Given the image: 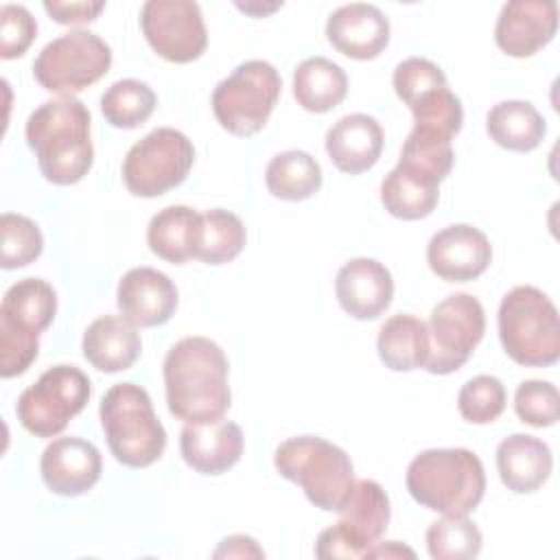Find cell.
I'll return each instance as SVG.
<instances>
[{"label":"cell","mask_w":560,"mask_h":560,"mask_svg":"<svg viewBox=\"0 0 560 560\" xmlns=\"http://www.w3.org/2000/svg\"><path fill=\"white\" fill-rule=\"evenodd\" d=\"M492 260L488 236L468 225L455 223L435 232L427 245L431 271L446 282H468L479 278Z\"/></svg>","instance_id":"cell-14"},{"label":"cell","mask_w":560,"mask_h":560,"mask_svg":"<svg viewBox=\"0 0 560 560\" xmlns=\"http://www.w3.org/2000/svg\"><path fill=\"white\" fill-rule=\"evenodd\" d=\"M158 103L149 83L138 79H120L101 96V112L116 129H136L149 120Z\"/></svg>","instance_id":"cell-31"},{"label":"cell","mask_w":560,"mask_h":560,"mask_svg":"<svg viewBox=\"0 0 560 560\" xmlns=\"http://www.w3.org/2000/svg\"><path fill=\"white\" fill-rule=\"evenodd\" d=\"M98 416L107 446L122 466L147 468L162 457L166 431L144 387L136 383L109 387L101 400Z\"/></svg>","instance_id":"cell-4"},{"label":"cell","mask_w":560,"mask_h":560,"mask_svg":"<svg viewBox=\"0 0 560 560\" xmlns=\"http://www.w3.org/2000/svg\"><path fill=\"white\" fill-rule=\"evenodd\" d=\"M440 199V182L396 164L381 182V203L402 221L429 217Z\"/></svg>","instance_id":"cell-28"},{"label":"cell","mask_w":560,"mask_h":560,"mask_svg":"<svg viewBox=\"0 0 560 560\" xmlns=\"http://www.w3.org/2000/svg\"><path fill=\"white\" fill-rule=\"evenodd\" d=\"M90 378L74 365L48 368L15 405L20 424L37 438L59 435L90 400Z\"/></svg>","instance_id":"cell-11"},{"label":"cell","mask_w":560,"mask_h":560,"mask_svg":"<svg viewBox=\"0 0 560 560\" xmlns=\"http://www.w3.org/2000/svg\"><path fill=\"white\" fill-rule=\"evenodd\" d=\"M315 556L322 558V560H332V558H348V560H352V558H363V551L350 538V534L337 523V525L324 529L317 536Z\"/></svg>","instance_id":"cell-41"},{"label":"cell","mask_w":560,"mask_h":560,"mask_svg":"<svg viewBox=\"0 0 560 560\" xmlns=\"http://www.w3.org/2000/svg\"><path fill=\"white\" fill-rule=\"evenodd\" d=\"M273 464L284 479L298 483L306 499L324 512H337L354 486L350 455L319 435L284 440L276 448Z\"/></svg>","instance_id":"cell-5"},{"label":"cell","mask_w":560,"mask_h":560,"mask_svg":"<svg viewBox=\"0 0 560 560\" xmlns=\"http://www.w3.org/2000/svg\"><path fill=\"white\" fill-rule=\"evenodd\" d=\"M168 411L186 424L221 420L230 407L228 359L208 337H184L164 357Z\"/></svg>","instance_id":"cell-1"},{"label":"cell","mask_w":560,"mask_h":560,"mask_svg":"<svg viewBox=\"0 0 560 560\" xmlns=\"http://www.w3.org/2000/svg\"><path fill=\"white\" fill-rule=\"evenodd\" d=\"M140 26L149 46L173 63H190L208 46L203 15L192 0H149L142 4Z\"/></svg>","instance_id":"cell-13"},{"label":"cell","mask_w":560,"mask_h":560,"mask_svg":"<svg viewBox=\"0 0 560 560\" xmlns=\"http://www.w3.org/2000/svg\"><path fill=\"white\" fill-rule=\"evenodd\" d=\"M265 551L258 547V542L245 534H234L221 540V545L214 551V558H262Z\"/></svg>","instance_id":"cell-43"},{"label":"cell","mask_w":560,"mask_h":560,"mask_svg":"<svg viewBox=\"0 0 560 560\" xmlns=\"http://www.w3.org/2000/svg\"><path fill=\"white\" fill-rule=\"evenodd\" d=\"M37 35V22L22 4H4L0 9V57H22Z\"/></svg>","instance_id":"cell-40"},{"label":"cell","mask_w":560,"mask_h":560,"mask_svg":"<svg viewBox=\"0 0 560 560\" xmlns=\"http://www.w3.org/2000/svg\"><path fill=\"white\" fill-rule=\"evenodd\" d=\"M26 144L42 175L57 186L81 182L94 162L90 112L74 96L44 101L26 120Z\"/></svg>","instance_id":"cell-2"},{"label":"cell","mask_w":560,"mask_h":560,"mask_svg":"<svg viewBox=\"0 0 560 560\" xmlns=\"http://www.w3.org/2000/svg\"><path fill=\"white\" fill-rule=\"evenodd\" d=\"M184 462L201 475H221L243 455V431L232 420L186 424L179 433Z\"/></svg>","instance_id":"cell-20"},{"label":"cell","mask_w":560,"mask_h":560,"mask_svg":"<svg viewBox=\"0 0 560 560\" xmlns=\"http://www.w3.org/2000/svg\"><path fill=\"white\" fill-rule=\"evenodd\" d=\"M486 131L499 147L527 153L542 142L547 125L529 101H501L488 112Z\"/></svg>","instance_id":"cell-27"},{"label":"cell","mask_w":560,"mask_h":560,"mask_svg":"<svg viewBox=\"0 0 560 560\" xmlns=\"http://www.w3.org/2000/svg\"><path fill=\"white\" fill-rule=\"evenodd\" d=\"M326 37L337 52L350 59L368 61L387 48L389 20L374 4L350 2L328 15Z\"/></svg>","instance_id":"cell-18"},{"label":"cell","mask_w":560,"mask_h":560,"mask_svg":"<svg viewBox=\"0 0 560 560\" xmlns=\"http://www.w3.org/2000/svg\"><path fill=\"white\" fill-rule=\"evenodd\" d=\"M383 129L374 116L348 114L326 131L330 162L348 175L370 171L383 153Z\"/></svg>","instance_id":"cell-21"},{"label":"cell","mask_w":560,"mask_h":560,"mask_svg":"<svg viewBox=\"0 0 560 560\" xmlns=\"http://www.w3.org/2000/svg\"><path fill=\"white\" fill-rule=\"evenodd\" d=\"M203 238V217L188 206H166L151 217L147 228L149 249L173 265L197 258Z\"/></svg>","instance_id":"cell-24"},{"label":"cell","mask_w":560,"mask_h":560,"mask_svg":"<svg viewBox=\"0 0 560 560\" xmlns=\"http://www.w3.org/2000/svg\"><path fill=\"white\" fill-rule=\"evenodd\" d=\"M44 252V236L35 221L24 214L4 212L0 217V265L18 269L35 262Z\"/></svg>","instance_id":"cell-35"},{"label":"cell","mask_w":560,"mask_h":560,"mask_svg":"<svg viewBox=\"0 0 560 560\" xmlns=\"http://www.w3.org/2000/svg\"><path fill=\"white\" fill-rule=\"evenodd\" d=\"M337 512L339 525L359 545L363 558L370 551V547L376 545L378 538L385 534L392 516L387 492L378 481L372 479L354 481L346 503Z\"/></svg>","instance_id":"cell-25"},{"label":"cell","mask_w":560,"mask_h":560,"mask_svg":"<svg viewBox=\"0 0 560 560\" xmlns=\"http://www.w3.org/2000/svg\"><path fill=\"white\" fill-rule=\"evenodd\" d=\"M453 160L455 153L451 147V138L438 131L413 127L400 149L398 164L435 182H442L451 173Z\"/></svg>","instance_id":"cell-32"},{"label":"cell","mask_w":560,"mask_h":560,"mask_svg":"<svg viewBox=\"0 0 560 560\" xmlns=\"http://www.w3.org/2000/svg\"><path fill=\"white\" fill-rule=\"evenodd\" d=\"M558 28L553 0H512L501 7L494 24V42L510 57H532L545 48Z\"/></svg>","instance_id":"cell-16"},{"label":"cell","mask_w":560,"mask_h":560,"mask_svg":"<svg viewBox=\"0 0 560 560\" xmlns=\"http://www.w3.org/2000/svg\"><path fill=\"white\" fill-rule=\"evenodd\" d=\"M81 348L88 363L114 374L129 370L138 361L142 341L131 322L118 315H103L85 328Z\"/></svg>","instance_id":"cell-23"},{"label":"cell","mask_w":560,"mask_h":560,"mask_svg":"<svg viewBox=\"0 0 560 560\" xmlns=\"http://www.w3.org/2000/svg\"><path fill=\"white\" fill-rule=\"evenodd\" d=\"M192 162V142L173 127H158L127 151L122 182L136 197H160L188 177Z\"/></svg>","instance_id":"cell-10"},{"label":"cell","mask_w":560,"mask_h":560,"mask_svg":"<svg viewBox=\"0 0 560 560\" xmlns=\"http://www.w3.org/2000/svg\"><path fill=\"white\" fill-rule=\"evenodd\" d=\"M112 66V48L96 33L77 28L48 42L33 61L35 81L61 96H72L103 79Z\"/></svg>","instance_id":"cell-9"},{"label":"cell","mask_w":560,"mask_h":560,"mask_svg":"<svg viewBox=\"0 0 560 560\" xmlns=\"http://www.w3.org/2000/svg\"><path fill=\"white\" fill-rule=\"evenodd\" d=\"M405 483L416 503L440 514L466 516L483 499L486 472L468 448H429L411 459Z\"/></svg>","instance_id":"cell-3"},{"label":"cell","mask_w":560,"mask_h":560,"mask_svg":"<svg viewBox=\"0 0 560 560\" xmlns=\"http://www.w3.org/2000/svg\"><path fill=\"white\" fill-rule=\"evenodd\" d=\"M57 293L42 278L11 284L0 304V376L24 374L39 354V335L52 324Z\"/></svg>","instance_id":"cell-7"},{"label":"cell","mask_w":560,"mask_h":560,"mask_svg":"<svg viewBox=\"0 0 560 560\" xmlns=\"http://www.w3.org/2000/svg\"><path fill=\"white\" fill-rule=\"evenodd\" d=\"M508 402L503 383L497 376L479 374L466 381L457 394V409L464 420L472 424L494 422Z\"/></svg>","instance_id":"cell-36"},{"label":"cell","mask_w":560,"mask_h":560,"mask_svg":"<svg viewBox=\"0 0 560 560\" xmlns=\"http://www.w3.org/2000/svg\"><path fill=\"white\" fill-rule=\"evenodd\" d=\"M348 94L343 68L326 57H308L293 72V96L300 107L313 114L335 109Z\"/></svg>","instance_id":"cell-29"},{"label":"cell","mask_w":560,"mask_h":560,"mask_svg":"<svg viewBox=\"0 0 560 560\" xmlns=\"http://www.w3.org/2000/svg\"><path fill=\"white\" fill-rule=\"evenodd\" d=\"M499 339L505 354L525 368H547L560 357L556 304L536 287L508 291L499 306Z\"/></svg>","instance_id":"cell-6"},{"label":"cell","mask_w":560,"mask_h":560,"mask_svg":"<svg viewBox=\"0 0 560 560\" xmlns=\"http://www.w3.org/2000/svg\"><path fill=\"white\" fill-rule=\"evenodd\" d=\"M105 9L103 0L96 2H44V11L59 24H85L98 18Z\"/></svg>","instance_id":"cell-42"},{"label":"cell","mask_w":560,"mask_h":560,"mask_svg":"<svg viewBox=\"0 0 560 560\" xmlns=\"http://www.w3.org/2000/svg\"><path fill=\"white\" fill-rule=\"evenodd\" d=\"M236 7L241 9V11H245V13H249V15H267V13H271V11H276V9H280L282 7V2H273V4H252V2H236Z\"/></svg>","instance_id":"cell-45"},{"label":"cell","mask_w":560,"mask_h":560,"mask_svg":"<svg viewBox=\"0 0 560 560\" xmlns=\"http://www.w3.org/2000/svg\"><path fill=\"white\" fill-rule=\"evenodd\" d=\"M429 359L424 370L451 374L459 370L483 339L486 313L470 293H453L438 302L429 317Z\"/></svg>","instance_id":"cell-12"},{"label":"cell","mask_w":560,"mask_h":560,"mask_svg":"<svg viewBox=\"0 0 560 560\" xmlns=\"http://www.w3.org/2000/svg\"><path fill=\"white\" fill-rule=\"evenodd\" d=\"M553 468L551 448L527 433H512L497 446V470L503 486L516 494L542 488Z\"/></svg>","instance_id":"cell-22"},{"label":"cell","mask_w":560,"mask_h":560,"mask_svg":"<svg viewBox=\"0 0 560 560\" xmlns=\"http://www.w3.org/2000/svg\"><path fill=\"white\" fill-rule=\"evenodd\" d=\"M427 551L435 560H470L481 551V532L466 516L444 514L427 529Z\"/></svg>","instance_id":"cell-34"},{"label":"cell","mask_w":560,"mask_h":560,"mask_svg":"<svg viewBox=\"0 0 560 560\" xmlns=\"http://www.w3.org/2000/svg\"><path fill=\"white\" fill-rule=\"evenodd\" d=\"M203 217V238L197 258L206 265H225L234 260L245 247V225L243 221L223 208H212L201 212Z\"/></svg>","instance_id":"cell-33"},{"label":"cell","mask_w":560,"mask_h":560,"mask_svg":"<svg viewBox=\"0 0 560 560\" xmlns=\"http://www.w3.org/2000/svg\"><path fill=\"white\" fill-rule=\"evenodd\" d=\"M335 295L350 317L376 319L392 304L394 278L383 262L359 256L337 271Z\"/></svg>","instance_id":"cell-19"},{"label":"cell","mask_w":560,"mask_h":560,"mask_svg":"<svg viewBox=\"0 0 560 560\" xmlns=\"http://www.w3.org/2000/svg\"><path fill=\"white\" fill-rule=\"evenodd\" d=\"M365 558H416V553L409 547L400 545L398 540H389V542L372 545Z\"/></svg>","instance_id":"cell-44"},{"label":"cell","mask_w":560,"mask_h":560,"mask_svg":"<svg viewBox=\"0 0 560 560\" xmlns=\"http://www.w3.org/2000/svg\"><path fill=\"white\" fill-rule=\"evenodd\" d=\"M514 411L529 427H551L560 416V396L549 381H523L514 394Z\"/></svg>","instance_id":"cell-38"},{"label":"cell","mask_w":560,"mask_h":560,"mask_svg":"<svg viewBox=\"0 0 560 560\" xmlns=\"http://www.w3.org/2000/svg\"><path fill=\"white\" fill-rule=\"evenodd\" d=\"M39 472L50 492L81 497L101 479L103 459L98 448L83 438H57L44 448Z\"/></svg>","instance_id":"cell-15"},{"label":"cell","mask_w":560,"mask_h":560,"mask_svg":"<svg viewBox=\"0 0 560 560\" xmlns=\"http://www.w3.org/2000/svg\"><path fill=\"white\" fill-rule=\"evenodd\" d=\"M413 127L438 131L453 140L459 133L464 122V107L462 101L448 90V85L431 90L422 98H418L411 107Z\"/></svg>","instance_id":"cell-37"},{"label":"cell","mask_w":560,"mask_h":560,"mask_svg":"<svg viewBox=\"0 0 560 560\" xmlns=\"http://www.w3.org/2000/svg\"><path fill=\"white\" fill-rule=\"evenodd\" d=\"M376 350L392 372L424 368L429 359V328L416 315L398 313L385 319L376 337Z\"/></svg>","instance_id":"cell-26"},{"label":"cell","mask_w":560,"mask_h":560,"mask_svg":"<svg viewBox=\"0 0 560 560\" xmlns=\"http://www.w3.org/2000/svg\"><path fill=\"white\" fill-rule=\"evenodd\" d=\"M280 90V74L269 61H243L217 83L212 92L214 118L234 136H254L267 125Z\"/></svg>","instance_id":"cell-8"},{"label":"cell","mask_w":560,"mask_h":560,"mask_svg":"<svg viewBox=\"0 0 560 560\" xmlns=\"http://www.w3.org/2000/svg\"><path fill=\"white\" fill-rule=\"evenodd\" d=\"M265 184L282 201H304L322 188V166L311 153L289 149L269 160Z\"/></svg>","instance_id":"cell-30"},{"label":"cell","mask_w":560,"mask_h":560,"mask_svg":"<svg viewBox=\"0 0 560 560\" xmlns=\"http://www.w3.org/2000/svg\"><path fill=\"white\" fill-rule=\"evenodd\" d=\"M177 302L179 295L175 282L153 267L129 269L116 289L118 311L136 328L166 324L173 317Z\"/></svg>","instance_id":"cell-17"},{"label":"cell","mask_w":560,"mask_h":560,"mask_svg":"<svg viewBox=\"0 0 560 560\" xmlns=\"http://www.w3.org/2000/svg\"><path fill=\"white\" fill-rule=\"evenodd\" d=\"M392 83H394L396 96L407 107H411L418 98H422L431 90L448 85L442 68L438 63H433L431 59H424V57H409V59L400 61L394 68Z\"/></svg>","instance_id":"cell-39"}]
</instances>
